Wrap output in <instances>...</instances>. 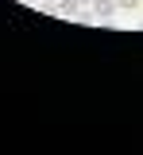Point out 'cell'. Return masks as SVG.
<instances>
[{
    "label": "cell",
    "mask_w": 143,
    "mask_h": 155,
    "mask_svg": "<svg viewBox=\"0 0 143 155\" xmlns=\"http://www.w3.org/2000/svg\"><path fill=\"white\" fill-rule=\"evenodd\" d=\"M89 8L97 12V19H112V16H116V12H120V8H116V0H93Z\"/></svg>",
    "instance_id": "obj_1"
},
{
    "label": "cell",
    "mask_w": 143,
    "mask_h": 155,
    "mask_svg": "<svg viewBox=\"0 0 143 155\" xmlns=\"http://www.w3.org/2000/svg\"><path fill=\"white\" fill-rule=\"evenodd\" d=\"M54 4H58V16H66V19H74V16L85 8L81 0H54Z\"/></svg>",
    "instance_id": "obj_2"
},
{
    "label": "cell",
    "mask_w": 143,
    "mask_h": 155,
    "mask_svg": "<svg viewBox=\"0 0 143 155\" xmlns=\"http://www.w3.org/2000/svg\"><path fill=\"white\" fill-rule=\"evenodd\" d=\"M143 0H116V8H124V12H135Z\"/></svg>",
    "instance_id": "obj_3"
},
{
    "label": "cell",
    "mask_w": 143,
    "mask_h": 155,
    "mask_svg": "<svg viewBox=\"0 0 143 155\" xmlns=\"http://www.w3.org/2000/svg\"><path fill=\"white\" fill-rule=\"evenodd\" d=\"M27 4H43V0H27Z\"/></svg>",
    "instance_id": "obj_4"
},
{
    "label": "cell",
    "mask_w": 143,
    "mask_h": 155,
    "mask_svg": "<svg viewBox=\"0 0 143 155\" xmlns=\"http://www.w3.org/2000/svg\"><path fill=\"white\" fill-rule=\"evenodd\" d=\"M81 4H93V0H81Z\"/></svg>",
    "instance_id": "obj_5"
}]
</instances>
